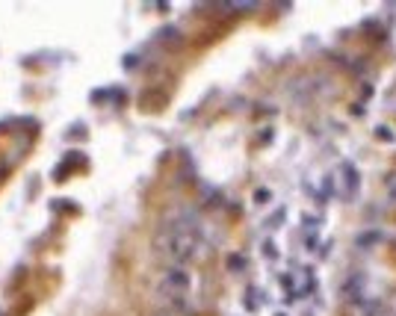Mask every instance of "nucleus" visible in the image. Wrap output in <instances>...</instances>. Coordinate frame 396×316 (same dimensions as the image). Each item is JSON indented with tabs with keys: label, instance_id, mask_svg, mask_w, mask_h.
<instances>
[{
	"label": "nucleus",
	"instance_id": "f257e3e1",
	"mask_svg": "<svg viewBox=\"0 0 396 316\" xmlns=\"http://www.w3.org/2000/svg\"><path fill=\"white\" fill-rule=\"evenodd\" d=\"M169 281H172L175 287H187V272H181V269H172V272H169Z\"/></svg>",
	"mask_w": 396,
	"mask_h": 316
}]
</instances>
